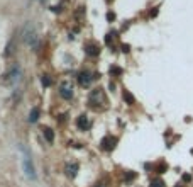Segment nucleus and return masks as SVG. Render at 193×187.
Returning <instances> with one entry per match:
<instances>
[{
    "mask_svg": "<svg viewBox=\"0 0 193 187\" xmlns=\"http://www.w3.org/2000/svg\"><path fill=\"white\" fill-rule=\"evenodd\" d=\"M135 179V173L134 172H131V173H127L125 175V182H129V180H134Z\"/></svg>",
    "mask_w": 193,
    "mask_h": 187,
    "instance_id": "nucleus-17",
    "label": "nucleus"
},
{
    "mask_svg": "<svg viewBox=\"0 0 193 187\" xmlns=\"http://www.w3.org/2000/svg\"><path fill=\"white\" fill-rule=\"evenodd\" d=\"M43 131H44V136H46V141H47V143H53V139H54V133H53V129L44 128Z\"/></svg>",
    "mask_w": 193,
    "mask_h": 187,
    "instance_id": "nucleus-10",
    "label": "nucleus"
},
{
    "mask_svg": "<svg viewBox=\"0 0 193 187\" xmlns=\"http://www.w3.org/2000/svg\"><path fill=\"white\" fill-rule=\"evenodd\" d=\"M37 118H39V109L34 107V109L31 111V114H29V123H36Z\"/></svg>",
    "mask_w": 193,
    "mask_h": 187,
    "instance_id": "nucleus-11",
    "label": "nucleus"
},
{
    "mask_svg": "<svg viewBox=\"0 0 193 187\" xmlns=\"http://www.w3.org/2000/svg\"><path fill=\"white\" fill-rule=\"evenodd\" d=\"M7 84H17L19 80H20V77H22V70H20V66L17 65V63H14V65L10 66V70L7 72Z\"/></svg>",
    "mask_w": 193,
    "mask_h": 187,
    "instance_id": "nucleus-3",
    "label": "nucleus"
},
{
    "mask_svg": "<svg viewBox=\"0 0 193 187\" xmlns=\"http://www.w3.org/2000/svg\"><path fill=\"white\" fill-rule=\"evenodd\" d=\"M43 85L44 87H49L51 85V77H43Z\"/></svg>",
    "mask_w": 193,
    "mask_h": 187,
    "instance_id": "nucleus-16",
    "label": "nucleus"
},
{
    "mask_svg": "<svg viewBox=\"0 0 193 187\" xmlns=\"http://www.w3.org/2000/svg\"><path fill=\"white\" fill-rule=\"evenodd\" d=\"M91 106H93L95 109H103V107H107V97H105L102 88H95L90 94V107Z\"/></svg>",
    "mask_w": 193,
    "mask_h": 187,
    "instance_id": "nucleus-2",
    "label": "nucleus"
},
{
    "mask_svg": "<svg viewBox=\"0 0 193 187\" xmlns=\"http://www.w3.org/2000/svg\"><path fill=\"white\" fill-rule=\"evenodd\" d=\"M149 187H164V182H163L161 179H154L153 182H151Z\"/></svg>",
    "mask_w": 193,
    "mask_h": 187,
    "instance_id": "nucleus-15",
    "label": "nucleus"
},
{
    "mask_svg": "<svg viewBox=\"0 0 193 187\" xmlns=\"http://www.w3.org/2000/svg\"><path fill=\"white\" fill-rule=\"evenodd\" d=\"M65 172L68 173L69 177H75L78 173V163H66L65 165Z\"/></svg>",
    "mask_w": 193,
    "mask_h": 187,
    "instance_id": "nucleus-8",
    "label": "nucleus"
},
{
    "mask_svg": "<svg viewBox=\"0 0 193 187\" xmlns=\"http://www.w3.org/2000/svg\"><path fill=\"white\" fill-rule=\"evenodd\" d=\"M124 100L129 104V106H132V104L135 102V99H134V95H132L131 92H127V90H124Z\"/></svg>",
    "mask_w": 193,
    "mask_h": 187,
    "instance_id": "nucleus-12",
    "label": "nucleus"
},
{
    "mask_svg": "<svg viewBox=\"0 0 193 187\" xmlns=\"http://www.w3.org/2000/svg\"><path fill=\"white\" fill-rule=\"evenodd\" d=\"M22 39H24V43L31 49H34V51L37 49V31L32 26V22H27L26 26H24V29H22Z\"/></svg>",
    "mask_w": 193,
    "mask_h": 187,
    "instance_id": "nucleus-1",
    "label": "nucleus"
},
{
    "mask_svg": "<svg viewBox=\"0 0 193 187\" xmlns=\"http://www.w3.org/2000/svg\"><path fill=\"white\" fill-rule=\"evenodd\" d=\"M110 72H112V73H119V75L122 73V70H120V68H115V66H113V68L110 70Z\"/></svg>",
    "mask_w": 193,
    "mask_h": 187,
    "instance_id": "nucleus-18",
    "label": "nucleus"
},
{
    "mask_svg": "<svg viewBox=\"0 0 193 187\" xmlns=\"http://www.w3.org/2000/svg\"><path fill=\"white\" fill-rule=\"evenodd\" d=\"M59 94H61V97H65V99H71V97H73L71 85L69 84H61V87H59Z\"/></svg>",
    "mask_w": 193,
    "mask_h": 187,
    "instance_id": "nucleus-7",
    "label": "nucleus"
},
{
    "mask_svg": "<svg viewBox=\"0 0 193 187\" xmlns=\"http://www.w3.org/2000/svg\"><path fill=\"white\" fill-rule=\"evenodd\" d=\"M76 124H78V128H80V129H88V119H87V116H80Z\"/></svg>",
    "mask_w": 193,
    "mask_h": 187,
    "instance_id": "nucleus-9",
    "label": "nucleus"
},
{
    "mask_svg": "<svg viewBox=\"0 0 193 187\" xmlns=\"http://www.w3.org/2000/svg\"><path fill=\"white\" fill-rule=\"evenodd\" d=\"M115 145H117V138H113V136H105V138L102 139V148L107 150V151L113 150Z\"/></svg>",
    "mask_w": 193,
    "mask_h": 187,
    "instance_id": "nucleus-5",
    "label": "nucleus"
},
{
    "mask_svg": "<svg viewBox=\"0 0 193 187\" xmlns=\"http://www.w3.org/2000/svg\"><path fill=\"white\" fill-rule=\"evenodd\" d=\"M22 167H24V172H26V175L29 177V179H36V170H34L32 160H31L29 155L24 157V160H22Z\"/></svg>",
    "mask_w": 193,
    "mask_h": 187,
    "instance_id": "nucleus-4",
    "label": "nucleus"
},
{
    "mask_svg": "<svg viewBox=\"0 0 193 187\" xmlns=\"http://www.w3.org/2000/svg\"><path fill=\"white\" fill-rule=\"evenodd\" d=\"M97 187H103V185H100V184H98V185H97Z\"/></svg>",
    "mask_w": 193,
    "mask_h": 187,
    "instance_id": "nucleus-20",
    "label": "nucleus"
},
{
    "mask_svg": "<svg viewBox=\"0 0 193 187\" xmlns=\"http://www.w3.org/2000/svg\"><path fill=\"white\" fill-rule=\"evenodd\" d=\"M14 46H15V39H12L10 43L7 44V51H5V55H12V53H14Z\"/></svg>",
    "mask_w": 193,
    "mask_h": 187,
    "instance_id": "nucleus-14",
    "label": "nucleus"
},
{
    "mask_svg": "<svg viewBox=\"0 0 193 187\" xmlns=\"http://www.w3.org/2000/svg\"><path fill=\"white\" fill-rule=\"evenodd\" d=\"M176 187H185V185H176Z\"/></svg>",
    "mask_w": 193,
    "mask_h": 187,
    "instance_id": "nucleus-19",
    "label": "nucleus"
},
{
    "mask_svg": "<svg viewBox=\"0 0 193 187\" xmlns=\"http://www.w3.org/2000/svg\"><path fill=\"white\" fill-rule=\"evenodd\" d=\"M78 84L83 85V87L90 85L91 84V73L90 72H81V73H78Z\"/></svg>",
    "mask_w": 193,
    "mask_h": 187,
    "instance_id": "nucleus-6",
    "label": "nucleus"
},
{
    "mask_svg": "<svg viewBox=\"0 0 193 187\" xmlns=\"http://www.w3.org/2000/svg\"><path fill=\"white\" fill-rule=\"evenodd\" d=\"M87 53H88V55L97 56V55H98V48H97L95 44H88V46H87Z\"/></svg>",
    "mask_w": 193,
    "mask_h": 187,
    "instance_id": "nucleus-13",
    "label": "nucleus"
}]
</instances>
